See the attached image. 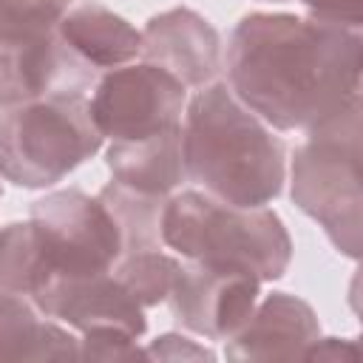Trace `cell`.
I'll return each mask as SVG.
<instances>
[{
	"label": "cell",
	"instance_id": "obj_1",
	"mask_svg": "<svg viewBox=\"0 0 363 363\" xmlns=\"http://www.w3.org/2000/svg\"><path fill=\"white\" fill-rule=\"evenodd\" d=\"M360 68V28L284 11L244 14L227 45L230 91L278 130H312L352 108Z\"/></svg>",
	"mask_w": 363,
	"mask_h": 363
},
{
	"label": "cell",
	"instance_id": "obj_2",
	"mask_svg": "<svg viewBox=\"0 0 363 363\" xmlns=\"http://www.w3.org/2000/svg\"><path fill=\"white\" fill-rule=\"evenodd\" d=\"M184 108L182 159L187 179L227 204H269L286 176L284 142L224 82L201 85Z\"/></svg>",
	"mask_w": 363,
	"mask_h": 363
},
{
	"label": "cell",
	"instance_id": "obj_3",
	"mask_svg": "<svg viewBox=\"0 0 363 363\" xmlns=\"http://www.w3.org/2000/svg\"><path fill=\"white\" fill-rule=\"evenodd\" d=\"M162 241L179 255L216 267H238L261 281H278L292 261V238L269 207H238L210 193L170 196Z\"/></svg>",
	"mask_w": 363,
	"mask_h": 363
},
{
	"label": "cell",
	"instance_id": "obj_4",
	"mask_svg": "<svg viewBox=\"0 0 363 363\" xmlns=\"http://www.w3.org/2000/svg\"><path fill=\"white\" fill-rule=\"evenodd\" d=\"M292 201L320 224L337 252L360 258V99L306 130L292 156Z\"/></svg>",
	"mask_w": 363,
	"mask_h": 363
},
{
	"label": "cell",
	"instance_id": "obj_5",
	"mask_svg": "<svg viewBox=\"0 0 363 363\" xmlns=\"http://www.w3.org/2000/svg\"><path fill=\"white\" fill-rule=\"evenodd\" d=\"M102 147L85 96H45L0 108V179L43 190Z\"/></svg>",
	"mask_w": 363,
	"mask_h": 363
},
{
	"label": "cell",
	"instance_id": "obj_6",
	"mask_svg": "<svg viewBox=\"0 0 363 363\" xmlns=\"http://www.w3.org/2000/svg\"><path fill=\"white\" fill-rule=\"evenodd\" d=\"M48 278L108 272L122 255V233L111 210L82 190H54L31 204Z\"/></svg>",
	"mask_w": 363,
	"mask_h": 363
},
{
	"label": "cell",
	"instance_id": "obj_7",
	"mask_svg": "<svg viewBox=\"0 0 363 363\" xmlns=\"http://www.w3.org/2000/svg\"><path fill=\"white\" fill-rule=\"evenodd\" d=\"M187 88L153 62L111 68L88 99L102 139L133 142L182 125Z\"/></svg>",
	"mask_w": 363,
	"mask_h": 363
},
{
	"label": "cell",
	"instance_id": "obj_8",
	"mask_svg": "<svg viewBox=\"0 0 363 363\" xmlns=\"http://www.w3.org/2000/svg\"><path fill=\"white\" fill-rule=\"evenodd\" d=\"M261 278L238 267L182 264L167 295L173 318L207 340H227L258 303Z\"/></svg>",
	"mask_w": 363,
	"mask_h": 363
},
{
	"label": "cell",
	"instance_id": "obj_9",
	"mask_svg": "<svg viewBox=\"0 0 363 363\" xmlns=\"http://www.w3.org/2000/svg\"><path fill=\"white\" fill-rule=\"evenodd\" d=\"M94 85L96 68L68 48L57 31L0 43V108L45 96H85Z\"/></svg>",
	"mask_w": 363,
	"mask_h": 363
},
{
	"label": "cell",
	"instance_id": "obj_10",
	"mask_svg": "<svg viewBox=\"0 0 363 363\" xmlns=\"http://www.w3.org/2000/svg\"><path fill=\"white\" fill-rule=\"evenodd\" d=\"M31 303L40 315L57 318L82 335L116 329L139 340L147 329L145 306H139L111 269L94 275H54L31 295Z\"/></svg>",
	"mask_w": 363,
	"mask_h": 363
},
{
	"label": "cell",
	"instance_id": "obj_11",
	"mask_svg": "<svg viewBox=\"0 0 363 363\" xmlns=\"http://www.w3.org/2000/svg\"><path fill=\"white\" fill-rule=\"evenodd\" d=\"M139 54L173 74L184 88H201L218 74L221 40L199 11L179 6L147 20Z\"/></svg>",
	"mask_w": 363,
	"mask_h": 363
},
{
	"label": "cell",
	"instance_id": "obj_12",
	"mask_svg": "<svg viewBox=\"0 0 363 363\" xmlns=\"http://www.w3.org/2000/svg\"><path fill=\"white\" fill-rule=\"evenodd\" d=\"M320 337L315 309L289 292H272L252 306L235 335L224 340L230 360H295Z\"/></svg>",
	"mask_w": 363,
	"mask_h": 363
},
{
	"label": "cell",
	"instance_id": "obj_13",
	"mask_svg": "<svg viewBox=\"0 0 363 363\" xmlns=\"http://www.w3.org/2000/svg\"><path fill=\"white\" fill-rule=\"evenodd\" d=\"M57 34L96 71L128 65L142 51V31L96 0H77L62 14Z\"/></svg>",
	"mask_w": 363,
	"mask_h": 363
},
{
	"label": "cell",
	"instance_id": "obj_14",
	"mask_svg": "<svg viewBox=\"0 0 363 363\" xmlns=\"http://www.w3.org/2000/svg\"><path fill=\"white\" fill-rule=\"evenodd\" d=\"M105 164L119 184L139 193L170 196L187 179L182 159V125L147 139L111 142L105 150Z\"/></svg>",
	"mask_w": 363,
	"mask_h": 363
},
{
	"label": "cell",
	"instance_id": "obj_15",
	"mask_svg": "<svg viewBox=\"0 0 363 363\" xmlns=\"http://www.w3.org/2000/svg\"><path fill=\"white\" fill-rule=\"evenodd\" d=\"M79 357V340L43 320L37 306L14 292L0 289V360H74Z\"/></svg>",
	"mask_w": 363,
	"mask_h": 363
},
{
	"label": "cell",
	"instance_id": "obj_16",
	"mask_svg": "<svg viewBox=\"0 0 363 363\" xmlns=\"http://www.w3.org/2000/svg\"><path fill=\"white\" fill-rule=\"evenodd\" d=\"M96 199L111 210L119 233H122V252L133 250H156L162 241V216L170 196L139 193L128 184L108 182Z\"/></svg>",
	"mask_w": 363,
	"mask_h": 363
},
{
	"label": "cell",
	"instance_id": "obj_17",
	"mask_svg": "<svg viewBox=\"0 0 363 363\" xmlns=\"http://www.w3.org/2000/svg\"><path fill=\"white\" fill-rule=\"evenodd\" d=\"M45 281H48V267L34 224L11 221L0 227V289L31 301V295Z\"/></svg>",
	"mask_w": 363,
	"mask_h": 363
},
{
	"label": "cell",
	"instance_id": "obj_18",
	"mask_svg": "<svg viewBox=\"0 0 363 363\" xmlns=\"http://www.w3.org/2000/svg\"><path fill=\"white\" fill-rule=\"evenodd\" d=\"M179 269H182V264L173 255H164L159 247L156 250L122 252L119 261L111 267V272L119 278V284L145 309L147 306H156L159 301H167Z\"/></svg>",
	"mask_w": 363,
	"mask_h": 363
},
{
	"label": "cell",
	"instance_id": "obj_19",
	"mask_svg": "<svg viewBox=\"0 0 363 363\" xmlns=\"http://www.w3.org/2000/svg\"><path fill=\"white\" fill-rule=\"evenodd\" d=\"M77 0H0V43L34 40L57 31Z\"/></svg>",
	"mask_w": 363,
	"mask_h": 363
},
{
	"label": "cell",
	"instance_id": "obj_20",
	"mask_svg": "<svg viewBox=\"0 0 363 363\" xmlns=\"http://www.w3.org/2000/svg\"><path fill=\"white\" fill-rule=\"evenodd\" d=\"M82 360H145V352L136 346V337L116 329L85 332L79 340Z\"/></svg>",
	"mask_w": 363,
	"mask_h": 363
},
{
	"label": "cell",
	"instance_id": "obj_21",
	"mask_svg": "<svg viewBox=\"0 0 363 363\" xmlns=\"http://www.w3.org/2000/svg\"><path fill=\"white\" fill-rule=\"evenodd\" d=\"M145 360H216L213 349L199 346L190 337H182L176 332L159 335L156 340H150L145 349Z\"/></svg>",
	"mask_w": 363,
	"mask_h": 363
},
{
	"label": "cell",
	"instance_id": "obj_22",
	"mask_svg": "<svg viewBox=\"0 0 363 363\" xmlns=\"http://www.w3.org/2000/svg\"><path fill=\"white\" fill-rule=\"evenodd\" d=\"M315 20L346 26V28H360L363 23V0H301Z\"/></svg>",
	"mask_w": 363,
	"mask_h": 363
},
{
	"label": "cell",
	"instance_id": "obj_23",
	"mask_svg": "<svg viewBox=\"0 0 363 363\" xmlns=\"http://www.w3.org/2000/svg\"><path fill=\"white\" fill-rule=\"evenodd\" d=\"M357 360V343L354 340H343V337H318L309 349H306V360Z\"/></svg>",
	"mask_w": 363,
	"mask_h": 363
},
{
	"label": "cell",
	"instance_id": "obj_24",
	"mask_svg": "<svg viewBox=\"0 0 363 363\" xmlns=\"http://www.w3.org/2000/svg\"><path fill=\"white\" fill-rule=\"evenodd\" d=\"M272 3H286V0H272Z\"/></svg>",
	"mask_w": 363,
	"mask_h": 363
},
{
	"label": "cell",
	"instance_id": "obj_25",
	"mask_svg": "<svg viewBox=\"0 0 363 363\" xmlns=\"http://www.w3.org/2000/svg\"><path fill=\"white\" fill-rule=\"evenodd\" d=\"M0 196H3V187H0Z\"/></svg>",
	"mask_w": 363,
	"mask_h": 363
}]
</instances>
